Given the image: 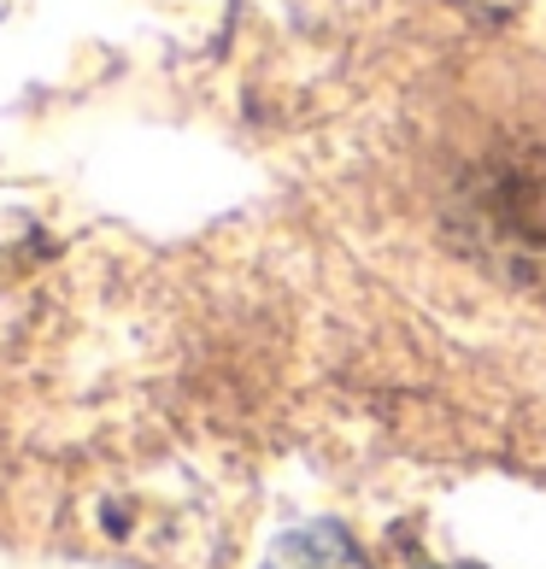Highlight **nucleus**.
Returning <instances> with one entry per match:
<instances>
[{
  "instance_id": "1",
  "label": "nucleus",
  "mask_w": 546,
  "mask_h": 569,
  "mask_svg": "<svg viewBox=\"0 0 546 569\" xmlns=\"http://www.w3.org/2000/svg\"><path fill=\"white\" fill-rule=\"evenodd\" d=\"M265 569H365V558H359V546H353L341 529L318 522V529L288 535V540L277 546V558H270Z\"/></svg>"
}]
</instances>
